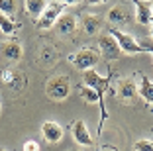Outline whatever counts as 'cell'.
I'll use <instances>...</instances> for the list:
<instances>
[{"mask_svg": "<svg viewBox=\"0 0 153 151\" xmlns=\"http://www.w3.org/2000/svg\"><path fill=\"white\" fill-rule=\"evenodd\" d=\"M108 151H112V149H108Z\"/></svg>", "mask_w": 153, "mask_h": 151, "instance_id": "obj_26", "label": "cell"}, {"mask_svg": "<svg viewBox=\"0 0 153 151\" xmlns=\"http://www.w3.org/2000/svg\"><path fill=\"white\" fill-rule=\"evenodd\" d=\"M69 61L79 71H88V69H92L98 63V51H94V49H90V47H85L81 51H76V53L69 55Z\"/></svg>", "mask_w": 153, "mask_h": 151, "instance_id": "obj_3", "label": "cell"}, {"mask_svg": "<svg viewBox=\"0 0 153 151\" xmlns=\"http://www.w3.org/2000/svg\"><path fill=\"white\" fill-rule=\"evenodd\" d=\"M134 151H153V141L151 139H140L134 143Z\"/></svg>", "mask_w": 153, "mask_h": 151, "instance_id": "obj_19", "label": "cell"}, {"mask_svg": "<svg viewBox=\"0 0 153 151\" xmlns=\"http://www.w3.org/2000/svg\"><path fill=\"white\" fill-rule=\"evenodd\" d=\"M0 12L4 16H14L16 14V0H0Z\"/></svg>", "mask_w": 153, "mask_h": 151, "instance_id": "obj_17", "label": "cell"}, {"mask_svg": "<svg viewBox=\"0 0 153 151\" xmlns=\"http://www.w3.org/2000/svg\"><path fill=\"white\" fill-rule=\"evenodd\" d=\"M81 96L85 98L86 104L98 102V92H96V90H92V89H88V86H82V89H81Z\"/></svg>", "mask_w": 153, "mask_h": 151, "instance_id": "obj_18", "label": "cell"}, {"mask_svg": "<svg viewBox=\"0 0 153 151\" xmlns=\"http://www.w3.org/2000/svg\"><path fill=\"white\" fill-rule=\"evenodd\" d=\"M79 2H81V0H61V4H67V6H71V4H79Z\"/></svg>", "mask_w": 153, "mask_h": 151, "instance_id": "obj_22", "label": "cell"}, {"mask_svg": "<svg viewBox=\"0 0 153 151\" xmlns=\"http://www.w3.org/2000/svg\"><path fill=\"white\" fill-rule=\"evenodd\" d=\"M24 151H39V143L33 141V139H27L24 143Z\"/></svg>", "mask_w": 153, "mask_h": 151, "instance_id": "obj_20", "label": "cell"}, {"mask_svg": "<svg viewBox=\"0 0 153 151\" xmlns=\"http://www.w3.org/2000/svg\"><path fill=\"white\" fill-rule=\"evenodd\" d=\"M135 90H137L140 96L147 102V106H151V102H153V85H151V79L143 75L140 79V85L135 86Z\"/></svg>", "mask_w": 153, "mask_h": 151, "instance_id": "obj_14", "label": "cell"}, {"mask_svg": "<svg viewBox=\"0 0 153 151\" xmlns=\"http://www.w3.org/2000/svg\"><path fill=\"white\" fill-rule=\"evenodd\" d=\"M0 151H6V149H0Z\"/></svg>", "mask_w": 153, "mask_h": 151, "instance_id": "obj_25", "label": "cell"}, {"mask_svg": "<svg viewBox=\"0 0 153 151\" xmlns=\"http://www.w3.org/2000/svg\"><path fill=\"white\" fill-rule=\"evenodd\" d=\"M41 135H43L45 141L59 143L61 139H63V128H61L57 122L47 120V122H43V126H41Z\"/></svg>", "mask_w": 153, "mask_h": 151, "instance_id": "obj_7", "label": "cell"}, {"mask_svg": "<svg viewBox=\"0 0 153 151\" xmlns=\"http://www.w3.org/2000/svg\"><path fill=\"white\" fill-rule=\"evenodd\" d=\"M73 138H75V141L79 145H85V147H90L94 143L92 141V135L88 133V128H86V124L82 120H76L73 124Z\"/></svg>", "mask_w": 153, "mask_h": 151, "instance_id": "obj_8", "label": "cell"}, {"mask_svg": "<svg viewBox=\"0 0 153 151\" xmlns=\"http://www.w3.org/2000/svg\"><path fill=\"white\" fill-rule=\"evenodd\" d=\"M110 36L116 39V43H118L122 53H128V55L151 53V49H153V45L149 43V41L147 43H140L134 36H130V33H126V31H122V30H116V28L110 30Z\"/></svg>", "mask_w": 153, "mask_h": 151, "instance_id": "obj_1", "label": "cell"}, {"mask_svg": "<svg viewBox=\"0 0 153 151\" xmlns=\"http://www.w3.org/2000/svg\"><path fill=\"white\" fill-rule=\"evenodd\" d=\"M98 45H100V55L102 57H106L108 61H112V59H118L122 55L120 47H118L116 39H114L110 33H104V36L98 37Z\"/></svg>", "mask_w": 153, "mask_h": 151, "instance_id": "obj_5", "label": "cell"}, {"mask_svg": "<svg viewBox=\"0 0 153 151\" xmlns=\"http://www.w3.org/2000/svg\"><path fill=\"white\" fill-rule=\"evenodd\" d=\"M81 24H82L85 33L94 36V33H98V31H100V28H102V18H100V16H96V14H85Z\"/></svg>", "mask_w": 153, "mask_h": 151, "instance_id": "obj_12", "label": "cell"}, {"mask_svg": "<svg viewBox=\"0 0 153 151\" xmlns=\"http://www.w3.org/2000/svg\"><path fill=\"white\" fill-rule=\"evenodd\" d=\"M14 80V73L12 71H2L0 75V83H12Z\"/></svg>", "mask_w": 153, "mask_h": 151, "instance_id": "obj_21", "label": "cell"}, {"mask_svg": "<svg viewBox=\"0 0 153 151\" xmlns=\"http://www.w3.org/2000/svg\"><path fill=\"white\" fill-rule=\"evenodd\" d=\"M135 94H137V90H135V83L131 79H122L118 83V96L124 102H131Z\"/></svg>", "mask_w": 153, "mask_h": 151, "instance_id": "obj_11", "label": "cell"}, {"mask_svg": "<svg viewBox=\"0 0 153 151\" xmlns=\"http://www.w3.org/2000/svg\"><path fill=\"white\" fill-rule=\"evenodd\" d=\"M47 6V0H26V12L32 20H37Z\"/></svg>", "mask_w": 153, "mask_h": 151, "instance_id": "obj_15", "label": "cell"}, {"mask_svg": "<svg viewBox=\"0 0 153 151\" xmlns=\"http://www.w3.org/2000/svg\"><path fill=\"white\" fill-rule=\"evenodd\" d=\"M0 110H2V104H0Z\"/></svg>", "mask_w": 153, "mask_h": 151, "instance_id": "obj_24", "label": "cell"}, {"mask_svg": "<svg viewBox=\"0 0 153 151\" xmlns=\"http://www.w3.org/2000/svg\"><path fill=\"white\" fill-rule=\"evenodd\" d=\"M108 22L114 24V26H124V24H128L131 20V14L128 12L124 6H114V8L108 10Z\"/></svg>", "mask_w": 153, "mask_h": 151, "instance_id": "obj_10", "label": "cell"}, {"mask_svg": "<svg viewBox=\"0 0 153 151\" xmlns=\"http://www.w3.org/2000/svg\"><path fill=\"white\" fill-rule=\"evenodd\" d=\"M16 30H18V26H16L8 16H4V14L0 12V31H4V33H14Z\"/></svg>", "mask_w": 153, "mask_h": 151, "instance_id": "obj_16", "label": "cell"}, {"mask_svg": "<svg viewBox=\"0 0 153 151\" xmlns=\"http://www.w3.org/2000/svg\"><path fill=\"white\" fill-rule=\"evenodd\" d=\"M135 6V20L141 26H151L153 22V10H151V0H130Z\"/></svg>", "mask_w": 153, "mask_h": 151, "instance_id": "obj_6", "label": "cell"}, {"mask_svg": "<svg viewBox=\"0 0 153 151\" xmlns=\"http://www.w3.org/2000/svg\"><path fill=\"white\" fill-rule=\"evenodd\" d=\"M0 51H2V57H6L8 61H20L22 59V45L16 43V41H8V43L0 45Z\"/></svg>", "mask_w": 153, "mask_h": 151, "instance_id": "obj_13", "label": "cell"}, {"mask_svg": "<svg viewBox=\"0 0 153 151\" xmlns=\"http://www.w3.org/2000/svg\"><path fill=\"white\" fill-rule=\"evenodd\" d=\"M88 4H102V2H106V0H86Z\"/></svg>", "mask_w": 153, "mask_h": 151, "instance_id": "obj_23", "label": "cell"}, {"mask_svg": "<svg viewBox=\"0 0 153 151\" xmlns=\"http://www.w3.org/2000/svg\"><path fill=\"white\" fill-rule=\"evenodd\" d=\"M45 94L51 100H65L71 94V80H69V77L59 75V77L49 79L45 83Z\"/></svg>", "mask_w": 153, "mask_h": 151, "instance_id": "obj_2", "label": "cell"}, {"mask_svg": "<svg viewBox=\"0 0 153 151\" xmlns=\"http://www.w3.org/2000/svg\"><path fill=\"white\" fill-rule=\"evenodd\" d=\"M61 14H63V4L61 2H51V4L45 6V10L41 12L39 18H37V26L41 30H49Z\"/></svg>", "mask_w": 153, "mask_h": 151, "instance_id": "obj_4", "label": "cell"}, {"mask_svg": "<svg viewBox=\"0 0 153 151\" xmlns=\"http://www.w3.org/2000/svg\"><path fill=\"white\" fill-rule=\"evenodd\" d=\"M55 30L59 31V33H73V31L76 30V18L73 16V14H61L57 20H55Z\"/></svg>", "mask_w": 153, "mask_h": 151, "instance_id": "obj_9", "label": "cell"}]
</instances>
